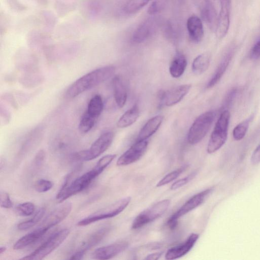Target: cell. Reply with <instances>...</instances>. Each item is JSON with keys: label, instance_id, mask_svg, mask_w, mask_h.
Instances as JSON below:
<instances>
[{"label": "cell", "instance_id": "14", "mask_svg": "<svg viewBox=\"0 0 260 260\" xmlns=\"http://www.w3.org/2000/svg\"><path fill=\"white\" fill-rule=\"evenodd\" d=\"M231 2L232 0H221V9L216 29L217 37L219 39L224 38L229 29Z\"/></svg>", "mask_w": 260, "mask_h": 260}, {"label": "cell", "instance_id": "40", "mask_svg": "<svg viewBox=\"0 0 260 260\" xmlns=\"http://www.w3.org/2000/svg\"><path fill=\"white\" fill-rule=\"evenodd\" d=\"M160 8V4L158 2L154 1L150 6L148 13L150 15H154L159 12Z\"/></svg>", "mask_w": 260, "mask_h": 260}, {"label": "cell", "instance_id": "32", "mask_svg": "<svg viewBox=\"0 0 260 260\" xmlns=\"http://www.w3.org/2000/svg\"><path fill=\"white\" fill-rule=\"evenodd\" d=\"M186 167L187 166H185L168 173L157 182L156 186L161 187L172 182L180 176Z\"/></svg>", "mask_w": 260, "mask_h": 260}, {"label": "cell", "instance_id": "31", "mask_svg": "<svg viewBox=\"0 0 260 260\" xmlns=\"http://www.w3.org/2000/svg\"><path fill=\"white\" fill-rule=\"evenodd\" d=\"M151 1L128 0L124 6V10L128 14L136 13L141 10Z\"/></svg>", "mask_w": 260, "mask_h": 260}, {"label": "cell", "instance_id": "16", "mask_svg": "<svg viewBox=\"0 0 260 260\" xmlns=\"http://www.w3.org/2000/svg\"><path fill=\"white\" fill-rule=\"evenodd\" d=\"M155 22L152 19H148L142 22L134 32L132 41L137 44L141 43L151 37L155 29Z\"/></svg>", "mask_w": 260, "mask_h": 260}, {"label": "cell", "instance_id": "18", "mask_svg": "<svg viewBox=\"0 0 260 260\" xmlns=\"http://www.w3.org/2000/svg\"><path fill=\"white\" fill-rule=\"evenodd\" d=\"M47 231L46 229L39 226L33 231L20 238L14 244L13 246L14 249H22L35 243L41 239Z\"/></svg>", "mask_w": 260, "mask_h": 260}, {"label": "cell", "instance_id": "26", "mask_svg": "<svg viewBox=\"0 0 260 260\" xmlns=\"http://www.w3.org/2000/svg\"><path fill=\"white\" fill-rule=\"evenodd\" d=\"M210 56L207 53H203L197 56L193 60L191 69L196 75H200L205 72L210 64Z\"/></svg>", "mask_w": 260, "mask_h": 260}, {"label": "cell", "instance_id": "30", "mask_svg": "<svg viewBox=\"0 0 260 260\" xmlns=\"http://www.w3.org/2000/svg\"><path fill=\"white\" fill-rule=\"evenodd\" d=\"M253 115L239 123L233 129V136L235 140L242 139L245 136L249 124L252 119Z\"/></svg>", "mask_w": 260, "mask_h": 260}, {"label": "cell", "instance_id": "33", "mask_svg": "<svg viewBox=\"0 0 260 260\" xmlns=\"http://www.w3.org/2000/svg\"><path fill=\"white\" fill-rule=\"evenodd\" d=\"M16 210L19 215L28 216L34 213L35 206L33 203L26 202L18 205Z\"/></svg>", "mask_w": 260, "mask_h": 260}, {"label": "cell", "instance_id": "36", "mask_svg": "<svg viewBox=\"0 0 260 260\" xmlns=\"http://www.w3.org/2000/svg\"><path fill=\"white\" fill-rule=\"evenodd\" d=\"M192 175H189L186 177L177 180L172 184L170 188L171 189L175 190L183 186L188 183L190 179L192 178Z\"/></svg>", "mask_w": 260, "mask_h": 260}, {"label": "cell", "instance_id": "24", "mask_svg": "<svg viewBox=\"0 0 260 260\" xmlns=\"http://www.w3.org/2000/svg\"><path fill=\"white\" fill-rule=\"evenodd\" d=\"M187 66V59L184 55L178 53L173 58L169 68L171 75L175 78L181 76Z\"/></svg>", "mask_w": 260, "mask_h": 260}, {"label": "cell", "instance_id": "27", "mask_svg": "<svg viewBox=\"0 0 260 260\" xmlns=\"http://www.w3.org/2000/svg\"><path fill=\"white\" fill-rule=\"evenodd\" d=\"M104 108L102 98L99 94L93 96L89 101L86 111L91 116L98 118Z\"/></svg>", "mask_w": 260, "mask_h": 260}, {"label": "cell", "instance_id": "28", "mask_svg": "<svg viewBox=\"0 0 260 260\" xmlns=\"http://www.w3.org/2000/svg\"><path fill=\"white\" fill-rule=\"evenodd\" d=\"M97 119L85 111L79 122L78 128L80 132L85 134L89 132L94 126Z\"/></svg>", "mask_w": 260, "mask_h": 260}, {"label": "cell", "instance_id": "6", "mask_svg": "<svg viewBox=\"0 0 260 260\" xmlns=\"http://www.w3.org/2000/svg\"><path fill=\"white\" fill-rule=\"evenodd\" d=\"M131 201L130 197L121 199L81 220L77 223V225L85 226L101 220L115 217L126 208Z\"/></svg>", "mask_w": 260, "mask_h": 260}, {"label": "cell", "instance_id": "17", "mask_svg": "<svg viewBox=\"0 0 260 260\" xmlns=\"http://www.w3.org/2000/svg\"><path fill=\"white\" fill-rule=\"evenodd\" d=\"M187 29L190 40L194 43H199L204 37V28L201 19L195 15L190 16L187 21Z\"/></svg>", "mask_w": 260, "mask_h": 260}, {"label": "cell", "instance_id": "8", "mask_svg": "<svg viewBox=\"0 0 260 260\" xmlns=\"http://www.w3.org/2000/svg\"><path fill=\"white\" fill-rule=\"evenodd\" d=\"M170 200L165 199L160 201L139 214L134 219L131 229L137 230L155 220L168 210Z\"/></svg>", "mask_w": 260, "mask_h": 260}, {"label": "cell", "instance_id": "41", "mask_svg": "<svg viewBox=\"0 0 260 260\" xmlns=\"http://www.w3.org/2000/svg\"><path fill=\"white\" fill-rule=\"evenodd\" d=\"M237 92V90L236 89H232L228 94V95L226 96L225 102V106H229L231 104L232 101L234 99L235 96L236 95Z\"/></svg>", "mask_w": 260, "mask_h": 260}, {"label": "cell", "instance_id": "7", "mask_svg": "<svg viewBox=\"0 0 260 260\" xmlns=\"http://www.w3.org/2000/svg\"><path fill=\"white\" fill-rule=\"evenodd\" d=\"M68 229L60 230L51 235L44 243L31 253L21 258L25 260L42 259L59 247L70 234Z\"/></svg>", "mask_w": 260, "mask_h": 260}, {"label": "cell", "instance_id": "11", "mask_svg": "<svg viewBox=\"0 0 260 260\" xmlns=\"http://www.w3.org/2000/svg\"><path fill=\"white\" fill-rule=\"evenodd\" d=\"M191 84H183L167 91H161L158 94L160 104L170 107L180 102L188 93Z\"/></svg>", "mask_w": 260, "mask_h": 260}, {"label": "cell", "instance_id": "15", "mask_svg": "<svg viewBox=\"0 0 260 260\" xmlns=\"http://www.w3.org/2000/svg\"><path fill=\"white\" fill-rule=\"evenodd\" d=\"M199 238V234L191 233L185 242L169 249L165 254V258L175 259L185 255L192 248Z\"/></svg>", "mask_w": 260, "mask_h": 260}, {"label": "cell", "instance_id": "12", "mask_svg": "<svg viewBox=\"0 0 260 260\" xmlns=\"http://www.w3.org/2000/svg\"><path fill=\"white\" fill-rule=\"evenodd\" d=\"M72 204L66 202L52 211L41 223L40 226L48 231L62 221L71 212Z\"/></svg>", "mask_w": 260, "mask_h": 260}, {"label": "cell", "instance_id": "20", "mask_svg": "<svg viewBox=\"0 0 260 260\" xmlns=\"http://www.w3.org/2000/svg\"><path fill=\"white\" fill-rule=\"evenodd\" d=\"M113 96L116 104L119 108H122L127 100V90L121 77L115 76L112 79Z\"/></svg>", "mask_w": 260, "mask_h": 260}, {"label": "cell", "instance_id": "44", "mask_svg": "<svg viewBox=\"0 0 260 260\" xmlns=\"http://www.w3.org/2000/svg\"><path fill=\"white\" fill-rule=\"evenodd\" d=\"M7 248L4 246H2L0 248V255L4 253L6 250Z\"/></svg>", "mask_w": 260, "mask_h": 260}, {"label": "cell", "instance_id": "34", "mask_svg": "<svg viewBox=\"0 0 260 260\" xmlns=\"http://www.w3.org/2000/svg\"><path fill=\"white\" fill-rule=\"evenodd\" d=\"M52 186L51 181L44 179L38 180L35 185L36 190L39 192H47L50 190Z\"/></svg>", "mask_w": 260, "mask_h": 260}, {"label": "cell", "instance_id": "4", "mask_svg": "<svg viewBox=\"0 0 260 260\" xmlns=\"http://www.w3.org/2000/svg\"><path fill=\"white\" fill-rule=\"evenodd\" d=\"M230 113L224 110L220 114L210 136L207 148L208 153L219 149L225 143L228 137Z\"/></svg>", "mask_w": 260, "mask_h": 260}, {"label": "cell", "instance_id": "37", "mask_svg": "<svg viewBox=\"0 0 260 260\" xmlns=\"http://www.w3.org/2000/svg\"><path fill=\"white\" fill-rule=\"evenodd\" d=\"M45 158V152L43 150H41L36 154L34 159V164L36 167H39L43 164Z\"/></svg>", "mask_w": 260, "mask_h": 260}, {"label": "cell", "instance_id": "13", "mask_svg": "<svg viewBox=\"0 0 260 260\" xmlns=\"http://www.w3.org/2000/svg\"><path fill=\"white\" fill-rule=\"evenodd\" d=\"M128 246L125 241H118L96 249L91 256L96 259H109L124 251Z\"/></svg>", "mask_w": 260, "mask_h": 260}, {"label": "cell", "instance_id": "10", "mask_svg": "<svg viewBox=\"0 0 260 260\" xmlns=\"http://www.w3.org/2000/svg\"><path fill=\"white\" fill-rule=\"evenodd\" d=\"M148 147L146 140H137L117 159L116 164L118 166H125L132 164L139 159L145 154Z\"/></svg>", "mask_w": 260, "mask_h": 260}, {"label": "cell", "instance_id": "19", "mask_svg": "<svg viewBox=\"0 0 260 260\" xmlns=\"http://www.w3.org/2000/svg\"><path fill=\"white\" fill-rule=\"evenodd\" d=\"M201 14L203 20L212 30L216 29L218 16L215 8L209 0H204L201 9Z\"/></svg>", "mask_w": 260, "mask_h": 260}, {"label": "cell", "instance_id": "21", "mask_svg": "<svg viewBox=\"0 0 260 260\" xmlns=\"http://www.w3.org/2000/svg\"><path fill=\"white\" fill-rule=\"evenodd\" d=\"M164 119V117L157 115L149 119L140 130L137 140H146L158 129Z\"/></svg>", "mask_w": 260, "mask_h": 260}, {"label": "cell", "instance_id": "5", "mask_svg": "<svg viewBox=\"0 0 260 260\" xmlns=\"http://www.w3.org/2000/svg\"><path fill=\"white\" fill-rule=\"evenodd\" d=\"M216 116L214 110L200 115L193 122L187 135V141L191 145L198 144L205 137Z\"/></svg>", "mask_w": 260, "mask_h": 260}, {"label": "cell", "instance_id": "39", "mask_svg": "<svg viewBox=\"0 0 260 260\" xmlns=\"http://www.w3.org/2000/svg\"><path fill=\"white\" fill-rule=\"evenodd\" d=\"M250 162L252 165H256L260 162V144L253 152L251 156Z\"/></svg>", "mask_w": 260, "mask_h": 260}, {"label": "cell", "instance_id": "2", "mask_svg": "<svg viewBox=\"0 0 260 260\" xmlns=\"http://www.w3.org/2000/svg\"><path fill=\"white\" fill-rule=\"evenodd\" d=\"M115 68L107 66L98 68L83 75L75 81L67 90L65 96L74 99L81 93L96 86L111 78L115 73Z\"/></svg>", "mask_w": 260, "mask_h": 260}, {"label": "cell", "instance_id": "35", "mask_svg": "<svg viewBox=\"0 0 260 260\" xmlns=\"http://www.w3.org/2000/svg\"><path fill=\"white\" fill-rule=\"evenodd\" d=\"M0 204L3 208L9 209L13 206V203L8 193L6 191H1Z\"/></svg>", "mask_w": 260, "mask_h": 260}, {"label": "cell", "instance_id": "25", "mask_svg": "<svg viewBox=\"0 0 260 260\" xmlns=\"http://www.w3.org/2000/svg\"><path fill=\"white\" fill-rule=\"evenodd\" d=\"M140 110L137 104H135L127 110L119 119L117 126L119 128H125L135 123L139 117Z\"/></svg>", "mask_w": 260, "mask_h": 260}, {"label": "cell", "instance_id": "43", "mask_svg": "<svg viewBox=\"0 0 260 260\" xmlns=\"http://www.w3.org/2000/svg\"><path fill=\"white\" fill-rule=\"evenodd\" d=\"M85 252L82 250H79L73 254L70 258V259H81L83 258Z\"/></svg>", "mask_w": 260, "mask_h": 260}, {"label": "cell", "instance_id": "22", "mask_svg": "<svg viewBox=\"0 0 260 260\" xmlns=\"http://www.w3.org/2000/svg\"><path fill=\"white\" fill-rule=\"evenodd\" d=\"M110 231L109 226L102 227L93 232L83 242L79 250L86 252L99 244Z\"/></svg>", "mask_w": 260, "mask_h": 260}, {"label": "cell", "instance_id": "38", "mask_svg": "<svg viewBox=\"0 0 260 260\" xmlns=\"http://www.w3.org/2000/svg\"><path fill=\"white\" fill-rule=\"evenodd\" d=\"M250 58L252 59H260V40L252 47L250 54Z\"/></svg>", "mask_w": 260, "mask_h": 260}, {"label": "cell", "instance_id": "1", "mask_svg": "<svg viewBox=\"0 0 260 260\" xmlns=\"http://www.w3.org/2000/svg\"><path fill=\"white\" fill-rule=\"evenodd\" d=\"M116 156V154L105 155L99 160L90 171L75 179L70 183L64 182L56 195L58 202H63L66 199L85 189L111 163Z\"/></svg>", "mask_w": 260, "mask_h": 260}, {"label": "cell", "instance_id": "9", "mask_svg": "<svg viewBox=\"0 0 260 260\" xmlns=\"http://www.w3.org/2000/svg\"><path fill=\"white\" fill-rule=\"evenodd\" d=\"M212 191V188L207 189L194 194L188 200L168 219L167 224L169 228H175L178 219L201 205Z\"/></svg>", "mask_w": 260, "mask_h": 260}, {"label": "cell", "instance_id": "23", "mask_svg": "<svg viewBox=\"0 0 260 260\" xmlns=\"http://www.w3.org/2000/svg\"><path fill=\"white\" fill-rule=\"evenodd\" d=\"M232 54L233 51L231 50L224 55L212 77L208 82L207 85L208 88L214 86L220 81L230 62Z\"/></svg>", "mask_w": 260, "mask_h": 260}, {"label": "cell", "instance_id": "3", "mask_svg": "<svg viewBox=\"0 0 260 260\" xmlns=\"http://www.w3.org/2000/svg\"><path fill=\"white\" fill-rule=\"evenodd\" d=\"M114 138L112 132L102 133L92 143L89 149L75 152L72 154L71 158L76 161H89L96 158L106 151L110 146Z\"/></svg>", "mask_w": 260, "mask_h": 260}, {"label": "cell", "instance_id": "29", "mask_svg": "<svg viewBox=\"0 0 260 260\" xmlns=\"http://www.w3.org/2000/svg\"><path fill=\"white\" fill-rule=\"evenodd\" d=\"M45 212V209L44 208H40L31 218L19 223L17 225L18 229L20 231H24L33 227L42 219Z\"/></svg>", "mask_w": 260, "mask_h": 260}, {"label": "cell", "instance_id": "42", "mask_svg": "<svg viewBox=\"0 0 260 260\" xmlns=\"http://www.w3.org/2000/svg\"><path fill=\"white\" fill-rule=\"evenodd\" d=\"M164 251H159L157 252L151 253L146 256L145 259L156 260L159 258L163 254Z\"/></svg>", "mask_w": 260, "mask_h": 260}]
</instances>
